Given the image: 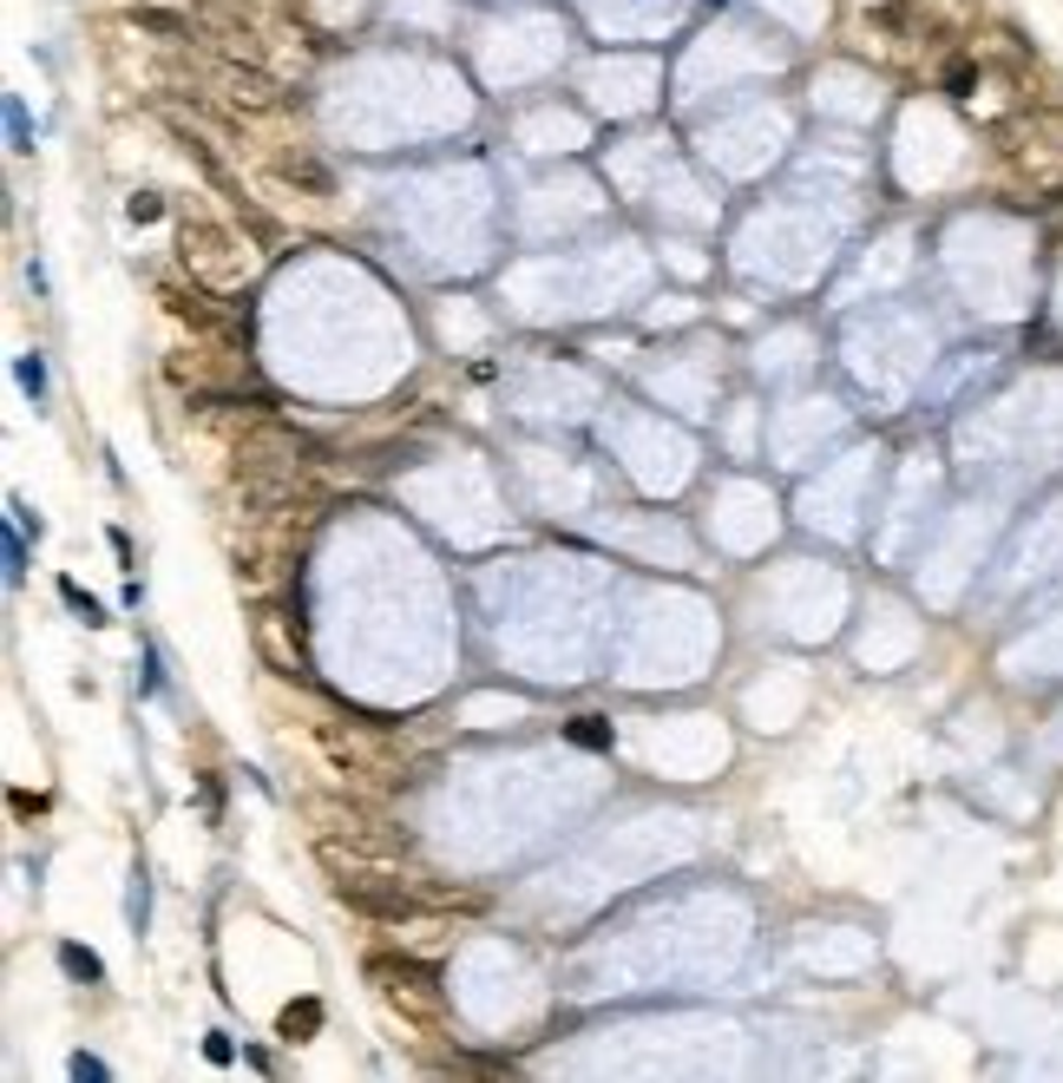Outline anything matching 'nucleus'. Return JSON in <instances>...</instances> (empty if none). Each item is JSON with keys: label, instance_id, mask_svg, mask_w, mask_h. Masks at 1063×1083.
Here are the masks:
<instances>
[{"label": "nucleus", "instance_id": "1", "mask_svg": "<svg viewBox=\"0 0 1063 1083\" xmlns=\"http://www.w3.org/2000/svg\"><path fill=\"white\" fill-rule=\"evenodd\" d=\"M20 388L40 401V388H47V361H40V355H20Z\"/></svg>", "mask_w": 1063, "mask_h": 1083}, {"label": "nucleus", "instance_id": "2", "mask_svg": "<svg viewBox=\"0 0 1063 1083\" xmlns=\"http://www.w3.org/2000/svg\"><path fill=\"white\" fill-rule=\"evenodd\" d=\"M60 959H67V972H72V979H99V959H92V952H79V945H67Z\"/></svg>", "mask_w": 1063, "mask_h": 1083}, {"label": "nucleus", "instance_id": "3", "mask_svg": "<svg viewBox=\"0 0 1063 1083\" xmlns=\"http://www.w3.org/2000/svg\"><path fill=\"white\" fill-rule=\"evenodd\" d=\"M7 126H13V144H20V151L33 144V139H27V112H20V99H7Z\"/></svg>", "mask_w": 1063, "mask_h": 1083}]
</instances>
